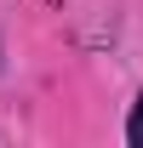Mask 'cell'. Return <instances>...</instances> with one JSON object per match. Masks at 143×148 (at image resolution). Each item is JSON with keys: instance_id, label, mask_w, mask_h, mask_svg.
<instances>
[{"instance_id": "cell-1", "label": "cell", "mask_w": 143, "mask_h": 148, "mask_svg": "<svg viewBox=\"0 0 143 148\" xmlns=\"http://www.w3.org/2000/svg\"><path fill=\"white\" fill-rule=\"evenodd\" d=\"M126 143L143 148V91H137V103H132V120H126Z\"/></svg>"}]
</instances>
